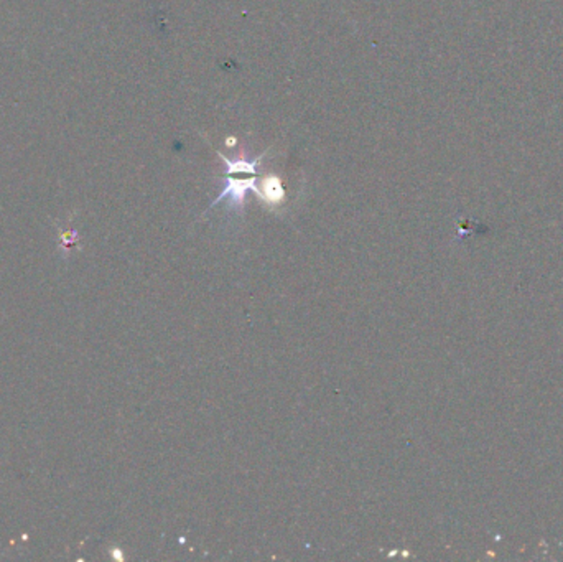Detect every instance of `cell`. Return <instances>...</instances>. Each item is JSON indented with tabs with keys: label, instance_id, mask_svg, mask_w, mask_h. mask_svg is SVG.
Instances as JSON below:
<instances>
[{
	"label": "cell",
	"instance_id": "obj_1",
	"mask_svg": "<svg viewBox=\"0 0 563 562\" xmlns=\"http://www.w3.org/2000/svg\"><path fill=\"white\" fill-rule=\"evenodd\" d=\"M247 191H256V193L259 195V185H257L256 177H252V178L226 177L225 188H222L221 195H219L218 198L211 203V207L218 204L219 202H222L225 198H229V204H227V207H231L234 209H240L244 207L245 195H247Z\"/></svg>",
	"mask_w": 563,
	"mask_h": 562
},
{
	"label": "cell",
	"instance_id": "obj_2",
	"mask_svg": "<svg viewBox=\"0 0 563 562\" xmlns=\"http://www.w3.org/2000/svg\"><path fill=\"white\" fill-rule=\"evenodd\" d=\"M262 157L263 155H259L256 160H249V159H245L244 150L240 152L238 159H226L225 155H221L222 162L226 163L227 175H232V173H250V175H254V173H257V167H259V163H261Z\"/></svg>",
	"mask_w": 563,
	"mask_h": 562
},
{
	"label": "cell",
	"instance_id": "obj_3",
	"mask_svg": "<svg viewBox=\"0 0 563 562\" xmlns=\"http://www.w3.org/2000/svg\"><path fill=\"white\" fill-rule=\"evenodd\" d=\"M259 196L263 202L270 204H279L284 200V188H282L280 180L277 177H267L259 186Z\"/></svg>",
	"mask_w": 563,
	"mask_h": 562
}]
</instances>
